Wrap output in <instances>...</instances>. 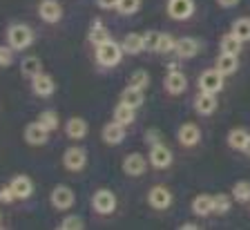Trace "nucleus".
<instances>
[{"instance_id": "obj_24", "label": "nucleus", "mask_w": 250, "mask_h": 230, "mask_svg": "<svg viewBox=\"0 0 250 230\" xmlns=\"http://www.w3.org/2000/svg\"><path fill=\"white\" fill-rule=\"evenodd\" d=\"M241 47H244V41H241V38H237L232 32L226 34V36L221 38V52H224V54H234V56H239Z\"/></svg>"}, {"instance_id": "obj_36", "label": "nucleus", "mask_w": 250, "mask_h": 230, "mask_svg": "<svg viewBox=\"0 0 250 230\" xmlns=\"http://www.w3.org/2000/svg\"><path fill=\"white\" fill-rule=\"evenodd\" d=\"M141 7V0H119V7L116 9L121 11V14H125V16H132L134 11H139Z\"/></svg>"}, {"instance_id": "obj_31", "label": "nucleus", "mask_w": 250, "mask_h": 230, "mask_svg": "<svg viewBox=\"0 0 250 230\" xmlns=\"http://www.w3.org/2000/svg\"><path fill=\"white\" fill-rule=\"evenodd\" d=\"M232 197L237 199V201H250V183L248 181H237L232 188Z\"/></svg>"}, {"instance_id": "obj_43", "label": "nucleus", "mask_w": 250, "mask_h": 230, "mask_svg": "<svg viewBox=\"0 0 250 230\" xmlns=\"http://www.w3.org/2000/svg\"><path fill=\"white\" fill-rule=\"evenodd\" d=\"M181 228H183V230H194V228H199V226H197V224H190V221H188V224H183Z\"/></svg>"}, {"instance_id": "obj_42", "label": "nucleus", "mask_w": 250, "mask_h": 230, "mask_svg": "<svg viewBox=\"0 0 250 230\" xmlns=\"http://www.w3.org/2000/svg\"><path fill=\"white\" fill-rule=\"evenodd\" d=\"M217 2L221 7H226V9H228V7H237V5H239V0H217Z\"/></svg>"}, {"instance_id": "obj_33", "label": "nucleus", "mask_w": 250, "mask_h": 230, "mask_svg": "<svg viewBox=\"0 0 250 230\" xmlns=\"http://www.w3.org/2000/svg\"><path fill=\"white\" fill-rule=\"evenodd\" d=\"M174 45H177V41H174L170 34H161V36H159V42H156V52L159 54L174 52Z\"/></svg>"}, {"instance_id": "obj_39", "label": "nucleus", "mask_w": 250, "mask_h": 230, "mask_svg": "<svg viewBox=\"0 0 250 230\" xmlns=\"http://www.w3.org/2000/svg\"><path fill=\"white\" fill-rule=\"evenodd\" d=\"M14 199H16V194H14V190H11V186H2V188H0V201L9 204Z\"/></svg>"}, {"instance_id": "obj_17", "label": "nucleus", "mask_w": 250, "mask_h": 230, "mask_svg": "<svg viewBox=\"0 0 250 230\" xmlns=\"http://www.w3.org/2000/svg\"><path fill=\"white\" fill-rule=\"evenodd\" d=\"M146 167H147V163H146V159H143V154H139V152L130 154V157L123 161V170L130 174V177H139V174H143L146 172Z\"/></svg>"}, {"instance_id": "obj_41", "label": "nucleus", "mask_w": 250, "mask_h": 230, "mask_svg": "<svg viewBox=\"0 0 250 230\" xmlns=\"http://www.w3.org/2000/svg\"><path fill=\"white\" fill-rule=\"evenodd\" d=\"M99 2L101 9H114V7H119V0H96Z\"/></svg>"}, {"instance_id": "obj_9", "label": "nucleus", "mask_w": 250, "mask_h": 230, "mask_svg": "<svg viewBox=\"0 0 250 230\" xmlns=\"http://www.w3.org/2000/svg\"><path fill=\"white\" fill-rule=\"evenodd\" d=\"M38 14L45 22H58L62 18V7L58 0H42L38 7Z\"/></svg>"}, {"instance_id": "obj_3", "label": "nucleus", "mask_w": 250, "mask_h": 230, "mask_svg": "<svg viewBox=\"0 0 250 230\" xmlns=\"http://www.w3.org/2000/svg\"><path fill=\"white\" fill-rule=\"evenodd\" d=\"M199 87L201 92H210V94H217L224 89V74L219 72L217 67L214 69H206V72L199 76Z\"/></svg>"}, {"instance_id": "obj_1", "label": "nucleus", "mask_w": 250, "mask_h": 230, "mask_svg": "<svg viewBox=\"0 0 250 230\" xmlns=\"http://www.w3.org/2000/svg\"><path fill=\"white\" fill-rule=\"evenodd\" d=\"M121 54H123V47L116 45L114 41H107L96 47V61H99L101 65H105V67H114L121 61Z\"/></svg>"}, {"instance_id": "obj_29", "label": "nucleus", "mask_w": 250, "mask_h": 230, "mask_svg": "<svg viewBox=\"0 0 250 230\" xmlns=\"http://www.w3.org/2000/svg\"><path fill=\"white\" fill-rule=\"evenodd\" d=\"M114 121L123 123V125H130L132 121H134V107H130V105H125V103H121L119 107L114 110Z\"/></svg>"}, {"instance_id": "obj_34", "label": "nucleus", "mask_w": 250, "mask_h": 230, "mask_svg": "<svg viewBox=\"0 0 250 230\" xmlns=\"http://www.w3.org/2000/svg\"><path fill=\"white\" fill-rule=\"evenodd\" d=\"M38 121H41V123H42V125H45L49 132L58 127V114H56V112H52V110H45L41 116H38Z\"/></svg>"}, {"instance_id": "obj_26", "label": "nucleus", "mask_w": 250, "mask_h": 230, "mask_svg": "<svg viewBox=\"0 0 250 230\" xmlns=\"http://www.w3.org/2000/svg\"><path fill=\"white\" fill-rule=\"evenodd\" d=\"M248 139H250V134L244 130V127H234V130H230V134H228V146L234 147V150H244Z\"/></svg>"}, {"instance_id": "obj_22", "label": "nucleus", "mask_w": 250, "mask_h": 230, "mask_svg": "<svg viewBox=\"0 0 250 230\" xmlns=\"http://www.w3.org/2000/svg\"><path fill=\"white\" fill-rule=\"evenodd\" d=\"M121 47H123L125 54H139L146 49V38L141 36V34H127Z\"/></svg>"}, {"instance_id": "obj_6", "label": "nucleus", "mask_w": 250, "mask_h": 230, "mask_svg": "<svg viewBox=\"0 0 250 230\" xmlns=\"http://www.w3.org/2000/svg\"><path fill=\"white\" fill-rule=\"evenodd\" d=\"M62 163H65V167L72 170V172L83 170L85 163H87V152H85L83 147H69V150H65V154H62Z\"/></svg>"}, {"instance_id": "obj_5", "label": "nucleus", "mask_w": 250, "mask_h": 230, "mask_svg": "<svg viewBox=\"0 0 250 230\" xmlns=\"http://www.w3.org/2000/svg\"><path fill=\"white\" fill-rule=\"evenodd\" d=\"M167 14L174 21H188L194 14L192 0H167Z\"/></svg>"}, {"instance_id": "obj_14", "label": "nucleus", "mask_w": 250, "mask_h": 230, "mask_svg": "<svg viewBox=\"0 0 250 230\" xmlns=\"http://www.w3.org/2000/svg\"><path fill=\"white\" fill-rule=\"evenodd\" d=\"M150 161L154 167H159V170H163V167H167L172 163V152L167 150L166 146H161V143H154L150 150Z\"/></svg>"}, {"instance_id": "obj_30", "label": "nucleus", "mask_w": 250, "mask_h": 230, "mask_svg": "<svg viewBox=\"0 0 250 230\" xmlns=\"http://www.w3.org/2000/svg\"><path fill=\"white\" fill-rule=\"evenodd\" d=\"M89 41H92L94 45L99 47V45H103V42L112 41V38H109V32H107V29H105L103 25H99V22H96V25H94V29H89Z\"/></svg>"}, {"instance_id": "obj_27", "label": "nucleus", "mask_w": 250, "mask_h": 230, "mask_svg": "<svg viewBox=\"0 0 250 230\" xmlns=\"http://www.w3.org/2000/svg\"><path fill=\"white\" fill-rule=\"evenodd\" d=\"M21 69H22V74H25V76L34 79L36 74H41V72H42V65H41V61H38L36 56H27L25 61L21 63Z\"/></svg>"}, {"instance_id": "obj_12", "label": "nucleus", "mask_w": 250, "mask_h": 230, "mask_svg": "<svg viewBox=\"0 0 250 230\" xmlns=\"http://www.w3.org/2000/svg\"><path fill=\"white\" fill-rule=\"evenodd\" d=\"M188 87V79L186 74L179 72V69H170V74L166 76V89L170 94H183Z\"/></svg>"}, {"instance_id": "obj_8", "label": "nucleus", "mask_w": 250, "mask_h": 230, "mask_svg": "<svg viewBox=\"0 0 250 230\" xmlns=\"http://www.w3.org/2000/svg\"><path fill=\"white\" fill-rule=\"evenodd\" d=\"M147 201H150L152 208L166 210L167 206L172 204V192L166 188V186H154V188L150 190V197H147Z\"/></svg>"}, {"instance_id": "obj_21", "label": "nucleus", "mask_w": 250, "mask_h": 230, "mask_svg": "<svg viewBox=\"0 0 250 230\" xmlns=\"http://www.w3.org/2000/svg\"><path fill=\"white\" fill-rule=\"evenodd\" d=\"M237 67H239V61H237V56L234 54H224L221 52V56L217 58V69L224 76H230V74L237 72Z\"/></svg>"}, {"instance_id": "obj_13", "label": "nucleus", "mask_w": 250, "mask_h": 230, "mask_svg": "<svg viewBox=\"0 0 250 230\" xmlns=\"http://www.w3.org/2000/svg\"><path fill=\"white\" fill-rule=\"evenodd\" d=\"M179 141L186 147L197 146V143L201 141V130H199L194 123H183V125L179 127Z\"/></svg>"}, {"instance_id": "obj_19", "label": "nucleus", "mask_w": 250, "mask_h": 230, "mask_svg": "<svg viewBox=\"0 0 250 230\" xmlns=\"http://www.w3.org/2000/svg\"><path fill=\"white\" fill-rule=\"evenodd\" d=\"M194 110L203 116L212 114V112L217 110V99H214V94H210V92H201V94L197 96V101H194Z\"/></svg>"}, {"instance_id": "obj_2", "label": "nucleus", "mask_w": 250, "mask_h": 230, "mask_svg": "<svg viewBox=\"0 0 250 230\" xmlns=\"http://www.w3.org/2000/svg\"><path fill=\"white\" fill-rule=\"evenodd\" d=\"M7 41H9L11 49H27L34 41V34L27 25H11L9 34H7Z\"/></svg>"}, {"instance_id": "obj_25", "label": "nucleus", "mask_w": 250, "mask_h": 230, "mask_svg": "<svg viewBox=\"0 0 250 230\" xmlns=\"http://www.w3.org/2000/svg\"><path fill=\"white\" fill-rule=\"evenodd\" d=\"M192 212L199 214V217H208L212 212V197L210 194H199L192 201Z\"/></svg>"}, {"instance_id": "obj_40", "label": "nucleus", "mask_w": 250, "mask_h": 230, "mask_svg": "<svg viewBox=\"0 0 250 230\" xmlns=\"http://www.w3.org/2000/svg\"><path fill=\"white\" fill-rule=\"evenodd\" d=\"M11 65V49L0 47V67H9Z\"/></svg>"}, {"instance_id": "obj_28", "label": "nucleus", "mask_w": 250, "mask_h": 230, "mask_svg": "<svg viewBox=\"0 0 250 230\" xmlns=\"http://www.w3.org/2000/svg\"><path fill=\"white\" fill-rule=\"evenodd\" d=\"M232 34L241 41H250V18H237L232 22Z\"/></svg>"}, {"instance_id": "obj_38", "label": "nucleus", "mask_w": 250, "mask_h": 230, "mask_svg": "<svg viewBox=\"0 0 250 230\" xmlns=\"http://www.w3.org/2000/svg\"><path fill=\"white\" fill-rule=\"evenodd\" d=\"M159 36L161 34H156V32H150V34H146V49L147 52H156V42H159Z\"/></svg>"}, {"instance_id": "obj_35", "label": "nucleus", "mask_w": 250, "mask_h": 230, "mask_svg": "<svg viewBox=\"0 0 250 230\" xmlns=\"http://www.w3.org/2000/svg\"><path fill=\"white\" fill-rule=\"evenodd\" d=\"M130 85H134V87H139V89H146L147 85H150V74L143 72V69L134 72L132 74V79H130Z\"/></svg>"}, {"instance_id": "obj_23", "label": "nucleus", "mask_w": 250, "mask_h": 230, "mask_svg": "<svg viewBox=\"0 0 250 230\" xmlns=\"http://www.w3.org/2000/svg\"><path fill=\"white\" fill-rule=\"evenodd\" d=\"M85 134H87V123H85L81 116H74V119L67 121V136H69V139L81 141Z\"/></svg>"}, {"instance_id": "obj_37", "label": "nucleus", "mask_w": 250, "mask_h": 230, "mask_svg": "<svg viewBox=\"0 0 250 230\" xmlns=\"http://www.w3.org/2000/svg\"><path fill=\"white\" fill-rule=\"evenodd\" d=\"M58 228H61V230H81V228H83V219H81V217H76V214H74V217H65V219H62V224L58 226Z\"/></svg>"}, {"instance_id": "obj_7", "label": "nucleus", "mask_w": 250, "mask_h": 230, "mask_svg": "<svg viewBox=\"0 0 250 230\" xmlns=\"http://www.w3.org/2000/svg\"><path fill=\"white\" fill-rule=\"evenodd\" d=\"M76 197H74V190L67 188V186H56L52 190V206L56 210H67L74 206Z\"/></svg>"}, {"instance_id": "obj_32", "label": "nucleus", "mask_w": 250, "mask_h": 230, "mask_svg": "<svg viewBox=\"0 0 250 230\" xmlns=\"http://www.w3.org/2000/svg\"><path fill=\"white\" fill-rule=\"evenodd\" d=\"M228 210H230V197H226V194H214L212 197V212L226 214Z\"/></svg>"}, {"instance_id": "obj_15", "label": "nucleus", "mask_w": 250, "mask_h": 230, "mask_svg": "<svg viewBox=\"0 0 250 230\" xmlns=\"http://www.w3.org/2000/svg\"><path fill=\"white\" fill-rule=\"evenodd\" d=\"M125 139V125L119 123V121H112L103 127V141L109 143V146H119Z\"/></svg>"}, {"instance_id": "obj_18", "label": "nucleus", "mask_w": 250, "mask_h": 230, "mask_svg": "<svg viewBox=\"0 0 250 230\" xmlns=\"http://www.w3.org/2000/svg\"><path fill=\"white\" fill-rule=\"evenodd\" d=\"M174 52H177L179 58H192L199 54V42L194 38H179L177 45H174Z\"/></svg>"}, {"instance_id": "obj_4", "label": "nucleus", "mask_w": 250, "mask_h": 230, "mask_svg": "<svg viewBox=\"0 0 250 230\" xmlns=\"http://www.w3.org/2000/svg\"><path fill=\"white\" fill-rule=\"evenodd\" d=\"M92 206H94V210H96L99 214H112L114 212V208H116L114 192L107 190V188L96 190V194H94V199H92Z\"/></svg>"}, {"instance_id": "obj_11", "label": "nucleus", "mask_w": 250, "mask_h": 230, "mask_svg": "<svg viewBox=\"0 0 250 230\" xmlns=\"http://www.w3.org/2000/svg\"><path fill=\"white\" fill-rule=\"evenodd\" d=\"M31 89H34V94L38 96H49L54 94V89H56V83L49 74H36L34 79H31Z\"/></svg>"}, {"instance_id": "obj_44", "label": "nucleus", "mask_w": 250, "mask_h": 230, "mask_svg": "<svg viewBox=\"0 0 250 230\" xmlns=\"http://www.w3.org/2000/svg\"><path fill=\"white\" fill-rule=\"evenodd\" d=\"M244 152H246V154H248V157H250V139H248V143H246V147H244Z\"/></svg>"}, {"instance_id": "obj_16", "label": "nucleus", "mask_w": 250, "mask_h": 230, "mask_svg": "<svg viewBox=\"0 0 250 230\" xmlns=\"http://www.w3.org/2000/svg\"><path fill=\"white\" fill-rule=\"evenodd\" d=\"M11 190H14L16 199H27L31 192H34V183H31L29 177H25V174H18V177L11 179Z\"/></svg>"}, {"instance_id": "obj_20", "label": "nucleus", "mask_w": 250, "mask_h": 230, "mask_svg": "<svg viewBox=\"0 0 250 230\" xmlns=\"http://www.w3.org/2000/svg\"><path fill=\"white\" fill-rule=\"evenodd\" d=\"M143 101H146V96H143V89L134 87V85H127V87L123 89V94H121V103L130 105V107H139V105H143Z\"/></svg>"}, {"instance_id": "obj_10", "label": "nucleus", "mask_w": 250, "mask_h": 230, "mask_svg": "<svg viewBox=\"0 0 250 230\" xmlns=\"http://www.w3.org/2000/svg\"><path fill=\"white\" fill-rule=\"evenodd\" d=\"M47 134H49V130L42 125L41 121L29 123V125L25 127V141L29 143V146H42V143L47 141Z\"/></svg>"}]
</instances>
